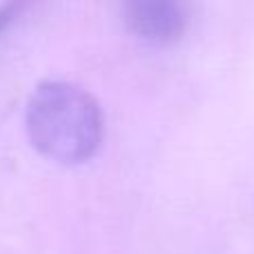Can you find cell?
<instances>
[{
	"label": "cell",
	"mask_w": 254,
	"mask_h": 254,
	"mask_svg": "<svg viewBox=\"0 0 254 254\" xmlns=\"http://www.w3.org/2000/svg\"><path fill=\"white\" fill-rule=\"evenodd\" d=\"M25 125L31 145L61 165L89 161L101 147L105 129L98 101L67 80H47L34 89Z\"/></svg>",
	"instance_id": "obj_1"
},
{
	"label": "cell",
	"mask_w": 254,
	"mask_h": 254,
	"mask_svg": "<svg viewBox=\"0 0 254 254\" xmlns=\"http://www.w3.org/2000/svg\"><path fill=\"white\" fill-rule=\"evenodd\" d=\"M123 11L129 31L149 43H174L183 38L190 25L188 7L174 0H134Z\"/></svg>",
	"instance_id": "obj_2"
},
{
	"label": "cell",
	"mask_w": 254,
	"mask_h": 254,
	"mask_svg": "<svg viewBox=\"0 0 254 254\" xmlns=\"http://www.w3.org/2000/svg\"><path fill=\"white\" fill-rule=\"evenodd\" d=\"M18 4H0V34L4 31V27L13 20V16L18 13Z\"/></svg>",
	"instance_id": "obj_3"
}]
</instances>
